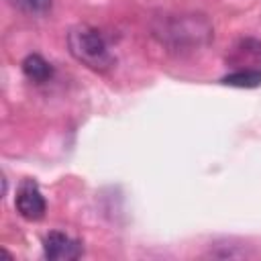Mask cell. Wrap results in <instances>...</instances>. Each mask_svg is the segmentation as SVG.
Instances as JSON below:
<instances>
[{"label":"cell","instance_id":"6da1fadb","mask_svg":"<svg viewBox=\"0 0 261 261\" xmlns=\"http://www.w3.org/2000/svg\"><path fill=\"white\" fill-rule=\"evenodd\" d=\"M67 49L82 65H86L94 71H106L114 63V57H112L102 33L90 24H75L69 29Z\"/></svg>","mask_w":261,"mask_h":261},{"label":"cell","instance_id":"8992f818","mask_svg":"<svg viewBox=\"0 0 261 261\" xmlns=\"http://www.w3.org/2000/svg\"><path fill=\"white\" fill-rule=\"evenodd\" d=\"M224 86L234 88H257L261 86V69H239L220 80Z\"/></svg>","mask_w":261,"mask_h":261},{"label":"cell","instance_id":"52a82bcc","mask_svg":"<svg viewBox=\"0 0 261 261\" xmlns=\"http://www.w3.org/2000/svg\"><path fill=\"white\" fill-rule=\"evenodd\" d=\"M24 14H43L49 10L51 0H10Z\"/></svg>","mask_w":261,"mask_h":261},{"label":"cell","instance_id":"277c9868","mask_svg":"<svg viewBox=\"0 0 261 261\" xmlns=\"http://www.w3.org/2000/svg\"><path fill=\"white\" fill-rule=\"evenodd\" d=\"M43 253L49 261H73L82 257V243L67 237L65 232L51 230L43 241Z\"/></svg>","mask_w":261,"mask_h":261},{"label":"cell","instance_id":"3957f363","mask_svg":"<svg viewBox=\"0 0 261 261\" xmlns=\"http://www.w3.org/2000/svg\"><path fill=\"white\" fill-rule=\"evenodd\" d=\"M14 206H16V212L24 220H41L45 216V210H47L45 198H43L39 186L33 179H24L18 186L16 198H14Z\"/></svg>","mask_w":261,"mask_h":261},{"label":"cell","instance_id":"7a4b0ae2","mask_svg":"<svg viewBox=\"0 0 261 261\" xmlns=\"http://www.w3.org/2000/svg\"><path fill=\"white\" fill-rule=\"evenodd\" d=\"M161 41H165L171 49L184 51V49H196L200 45H206L212 39V27L210 22L200 14H181L175 18H169L161 27Z\"/></svg>","mask_w":261,"mask_h":261},{"label":"cell","instance_id":"5b68a950","mask_svg":"<svg viewBox=\"0 0 261 261\" xmlns=\"http://www.w3.org/2000/svg\"><path fill=\"white\" fill-rule=\"evenodd\" d=\"M22 73L31 80V82H35V84H45L51 75H53V67H51V63L49 61H45L41 55H37V53H31V55H27L24 59H22Z\"/></svg>","mask_w":261,"mask_h":261}]
</instances>
